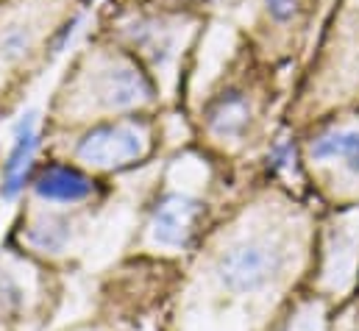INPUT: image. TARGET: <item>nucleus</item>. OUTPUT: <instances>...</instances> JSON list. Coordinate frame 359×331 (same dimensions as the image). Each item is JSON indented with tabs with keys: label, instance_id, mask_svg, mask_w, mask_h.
Wrapping results in <instances>:
<instances>
[{
	"label": "nucleus",
	"instance_id": "20e7f679",
	"mask_svg": "<svg viewBox=\"0 0 359 331\" xmlns=\"http://www.w3.org/2000/svg\"><path fill=\"white\" fill-rule=\"evenodd\" d=\"M36 145H39V140H36V120L28 114V117L20 120L11 154H8L6 165H3V198H17L20 189L25 187L31 165H34Z\"/></svg>",
	"mask_w": 359,
	"mask_h": 331
},
{
	"label": "nucleus",
	"instance_id": "1a4fd4ad",
	"mask_svg": "<svg viewBox=\"0 0 359 331\" xmlns=\"http://www.w3.org/2000/svg\"><path fill=\"white\" fill-rule=\"evenodd\" d=\"M67 240H70V229L65 220H45L31 226L28 231V243L42 253H59L67 245Z\"/></svg>",
	"mask_w": 359,
	"mask_h": 331
},
{
	"label": "nucleus",
	"instance_id": "6e6552de",
	"mask_svg": "<svg viewBox=\"0 0 359 331\" xmlns=\"http://www.w3.org/2000/svg\"><path fill=\"white\" fill-rule=\"evenodd\" d=\"M245 120H248V109H245V100L240 97V95H229V97H223L215 109H212V114H209V123H212V128L217 131V134H223V137H229V134H240L243 128H245Z\"/></svg>",
	"mask_w": 359,
	"mask_h": 331
},
{
	"label": "nucleus",
	"instance_id": "39448f33",
	"mask_svg": "<svg viewBox=\"0 0 359 331\" xmlns=\"http://www.w3.org/2000/svg\"><path fill=\"white\" fill-rule=\"evenodd\" d=\"M92 178L84 175L81 170L67 165H50L45 167L36 181H34V192L45 201H53V203H79V201H87L92 195Z\"/></svg>",
	"mask_w": 359,
	"mask_h": 331
},
{
	"label": "nucleus",
	"instance_id": "f257e3e1",
	"mask_svg": "<svg viewBox=\"0 0 359 331\" xmlns=\"http://www.w3.org/2000/svg\"><path fill=\"white\" fill-rule=\"evenodd\" d=\"M284 267V250L270 240H243L220 253L215 273L220 284L234 295H251L265 290Z\"/></svg>",
	"mask_w": 359,
	"mask_h": 331
},
{
	"label": "nucleus",
	"instance_id": "7ed1b4c3",
	"mask_svg": "<svg viewBox=\"0 0 359 331\" xmlns=\"http://www.w3.org/2000/svg\"><path fill=\"white\" fill-rule=\"evenodd\" d=\"M201 201L173 192L168 198H162L154 209L151 217V234L159 245L165 248H187L189 240L195 237V226L201 220Z\"/></svg>",
	"mask_w": 359,
	"mask_h": 331
},
{
	"label": "nucleus",
	"instance_id": "9b49d317",
	"mask_svg": "<svg viewBox=\"0 0 359 331\" xmlns=\"http://www.w3.org/2000/svg\"><path fill=\"white\" fill-rule=\"evenodd\" d=\"M265 6H268V11H270V17H273V20L284 22V20H290V17L295 14L298 0H265Z\"/></svg>",
	"mask_w": 359,
	"mask_h": 331
},
{
	"label": "nucleus",
	"instance_id": "9d476101",
	"mask_svg": "<svg viewBox=\"0 0 359 331\" xmlns=\"http://www.w3.org/2000/svg\"><path fill=\"white\" fill-rule=\"evenodd\" d=\"M28 45H31V36H28V34H22V31H8V34H6V39H3V48H6V56H8V59H14V56L25 53V50H28Z\"/></svg>",
	"mask_w": 359,
	"mask_h": 331
},
{
	"label": "nucleus",
	"instance_id": "423d86ee",
	"mask_svg": "<svg viewBox=\"0 0 359 331\" xmlns=\"http://www.w3.org/2000/svg\"><path fill=\"white\" fill-rule=\"evenodd\" d=\"M315 159H340L348 170L359 173V131H332L312 142Z\"/></svg>",
	"mask_w": 359,
	"mask_h": 331
},
{
	"label": "nucleus",
	"instance_id": "0eeeda50",
	"mask_svg": "<svg viewBox=\"0 0 359 331\" xmlns=\"http://www.w3.org/2000/svg\"><path fill=\"white\" fill-rule=\"evenodd\" d=\"M103 95H106V103L109 106H134L140 100H145L151 95V86L142 81V76H137L134 70H111L109 73V81L103 86Z\"/></svg>",
	"mask_w": 359,
	"mask_h": 331
},
{
	"label": "nucleus",
	"instance_id": "f03ea898",
	"mask_svg": "<svg viewBox=\"0 0 359 331\" xmlns=\"http://www.w3.org/2000/svg\"><path fill=\"white\" fill-rule=\"evenodd\" d=\"M145 140L131 126H100L79 145V156L92 167H123L140 159Z\"/></svg>",
	"mask_w": 359,
	"mask_h": 331
}]
</instances>
